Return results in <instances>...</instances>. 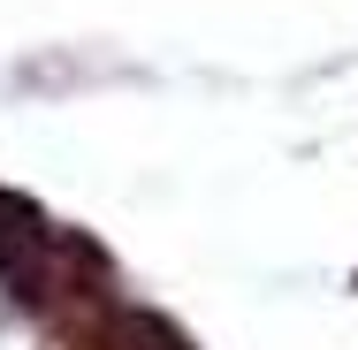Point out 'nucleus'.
<instances>
[{"label": "nucleus", "instance_id": "obj_2", "mask_svg": "<svg viewBox=\"0 0 358 350\" xmlns=\"http://www.w3.org/2000/svg\"><path fill=\"white\" fill-rule=\"evenodd\" d=\"M69 335L92 350H191V335L168 312H138V305H92L69 320Z\"/></svg>", "mask_w": 358, "mask_h": 350}, {"label": "nucleus", "instance_id": "obj_1", "mask_svg": "<svg viewBox=\"0 0 358 350\" xmlns=\"http://www.w3.org/2000/svg\"><path fill=\"white\" fill-rule=\"evenodd\" d=\"M0 282L23 305H46L54 297V228L23 198H0Z\"/></svg>", "mask_w": 358, "mask_h": 350}]
</instances>
